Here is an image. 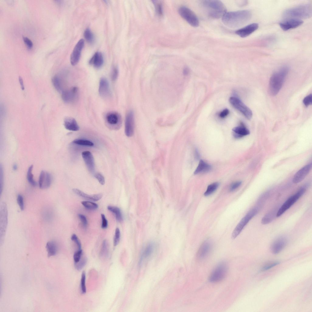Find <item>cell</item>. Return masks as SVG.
Returning <instances> with one entry per match:
<instances>
[{
	"label": "cell",
	"instance_id": "1",
	"mask_svg": "<svg viewBox=\"0 0 312 312\" xmlns=\"http://www.w3.org/2000/svg\"><path fill=\"white\" fill-rule=\"evenodd\" d=\"M252 14L247 10L226 12L222 17L223 23L231 28H236L247 23L251 19Z\"/></svg>",
	"mask_w": 312,
	"mask_h": 312
},
{
	"label": "cell",
	"instance_id": "2",
	"mask_svg": "<svg viewBox=\"0 0 312 312\" xmlns=\"http://www.w3.org/2000/svg\"><path fill=\"white\" fill-rule=\"evenodd\" d=\"M289 68L284 66L275 71L271 77L269 83L268 92L272 96L276 95L279 92L289 73Z\"/></svg>",
	"mask_w": 312,
	"mask_h": 312
},
{
	"label": "cell",
	"instance_id": "3",
	"mask_svg": "<svg viewBox=\"0 0 312 312\" xmlns=\"http://www.w3.org/2000/svg\"><path fill=\"white\" fill-rule=\"evenodd\" d=\"M201 5L207 15L213 18L222 17L226 12L225 5L219 0H203L201 1Z\"/></svg>",
	"mask_w": 312,
	"mask_h": 312
},
{
	"label": "cell",
	"instance_id": "4",
	"mask_svg": "<svg viewBox=\"0 0 312 312\" xmlns=\"http://www.w3.org/2000/svg\"><path fill=\"white\" fill-rule=\"evenodd\" d=\"M312 7L309 4H304L288 9L283 12V16L289 18L307 19L312 16Z\"/></svg>",
	"mask_w": 312,
	"mask_h": 312
},
{
	"label": "cell",
	"instance_id": "5",
	"mask_svg": "<svg viewBox=\"0 0 312 312\" xmlns=\"http://www.w3.org/2000/svg\"><path fill=\"white\" fill-rule=\"evenodd\" d=\"M308 186L307 184L302 186L294 195L289 198L278 208L276 214V217L282 215L287 210L293 205L305 192Z\"/></svg>",
	"mask_w": 312,
	"mask_h": 312
},
{
	"label": "cell",
	"instance_id": "6",
	"mask_svg": "<svg viewBox=\"0 0 312 312\" xmlns=\"http://www.w3.org/2000/svg\"><path fill=\"white\" fill-rule=\"evenodd\" d=\"M261 207L257 205L247 212L233 230L232 235V238L235 239L237 236L250 220L257 214Z\"/></svg>",
	"mask_w": 312,
	"mask_h": 312
},
{
	"label": "cell",
	"instance_id": "7",
	"mask_svg": "<svg viewBox=\"0 0 312 312\" xmlns=\"http://www.w3.org/2000/svg\"><path fill=\"white\" fill-rule=\"evenodd\" d=\"M178 12L181 16L190 25L194 27L199 25L197 17L191 9L185 6H181L178 9Z\"/></svg>",
	"mask_w": 312,
	"mask_h": 312
},
{
	"label": "cell",
	"instance_id": "8",
	"mask_svg": "<svg viewBox=\"0 0 312 312\" xmlns=\"http://www.w3.org/2000/svg\"><path fill=\"white\" fill-rule=\"evenodd\" d=\"M228 270L227 264L224 262H221L214 269L209 277L212 282H217L222 280L226 275Z\"/></svg>",
	"mask_w": 312,
	"mask_h": 312
},
{
	"label": "cell",
	"instance_id": "9",
	"mask_svg": "<svg viewBox=\"0 0 312 312\" xmlns=\"http://www.w3.org/2000/svg\"><path fill=\"white\" fill-rule=\"evenodd\" d=\"M229 102L236 109L240 112L248 119H251L253 116L252 111L239 98L232 97L230 98Z\"/></svg>",
	"mask_w": 312,
	"mask_h": 312
},
{
	"label": "cell",
	"instance_id": "10",
	"mask_svg": "<svg viewBox=\"0 0 312 312\" xmlns=\"http://www.w3.org/2000/svg\"><path fill=\"white\" fill-rule=\"evenodd\" d=\"M78 95V88L76 87H73L69 90L63 91L62 94V98L65 102L70 103L76 101Z\"/></svg>",
	"mask_w": 312,
	"mask_h": 312
},
{
	"label": "cell",
	"instance_id": "11",
	"mask_svg": "<svg viewBox=\"0 0 312 312\" xmlns=\"http://www.w3.org/2000/svg\"><path fill=\"white\" fill-rule=\"evenodd\" d=\"M84 45V41L83 39L80 40L76 45L70 56L72 65L75 66L78 63Z\"/></svg>",
	"mask_w": 312,
	"mask_h": 312
},
{
	"label": "cell",
	"instance_id": "12",
	"mask_svg": "<svg viewBox=\"0 0 312 312\" xmlns=\"http://www.w3.org/2000/svg\"><path fill=\"white\" fill-rule=\"evenodd\" d=\"M303 21L297 18H289L279 23L282 29L286 31L290 29L296 28L303 23Z\"/></svg>",
	"mask_w": 312,
	"mask_h": 312
},
{
	"label": "cell",
	"instance_id": "13",
	"mask_svg": "<svg viewBox=\"0 0 312 312\" xmlns=\"http://www.w3.org/2000/svg\"><path fill=\"white\" fill-rule=\"evenodd\" d=\"M134 123V113L132 111H130L126 116L125 122V132L128 137H130L133 134Z\"/></svg>",
	"mask_w": 312,
	"mask_h": 312
},
{
	"label": "cell",
	"instance_id": "14",
	"mask_svg": "<svg viewBox=\"0 0 312 312\" xmlns=\"http://www.w3.org/2000/svg\"><path fill=\"white\" fill-rule=\"evenodd\" d=\"M212 247L211 241L207 240L204 241L200 247L197 253V257L199 260L205 258L209 254Z\"/></svg>",
	"mask_w": 312,
	"mask_h": 312
},
{
	"label": "cell",
	"instance_id": "15",
	"mask_svg": "<svg viewBox=\"0 0 312 312\" xmlns=\"http://www.w3.org/2000/svg\"><path fill=\"white\" fill-rule=\"evenodd\" d=\"M259 25L258 23H252L237 30L235 33L241 37H245L256 31Z\"/></svg>",
	"mask_w": 312,
	"mask_h": 312
},
{
	"label": "cell",
	"instance_id": "16",
	"mask_svg": "<svg viewBox=\"0 0 312 312\" xmlns=\"http://www.w3.org/2000/svg\"><path fill=\"white\" fill-rule=\"evenodd\" d=\"M287 243L286 238L283 236L277 238L272 243L271 247L272 253L274 254L279 253L285 247Z\"/></svg>",
	"mask_w": 312,
	"mask_h": 312
},
{
	"label": "cell",
	"instance_id": "17",
	"mask_svg": "<svg viewBox=\"0 0 312 312\" xmlns=\"http://www.w3.org/2000/svg\"><path fill=\"white\" fill-rule=\"evenodd\" d=\"M312 167V164L307 165L299 170L294 175L293 182L297 183L302 181L309 173Z\"/></svg>",
	"mask_w": 312,
	"mask_h": 312
},
{
	"label": "cell",
	"instance_id": "18",
	"mask_svg": "<svg viewBox=\"0 0 312 312\" xmlns=\"http://www.w3.org/2000/svg\"><path fill=\"white\" fill-rule=\"evenodd\" d=\"M51 176L49 173L44 171H41L39 179L40 188L45 189L48 188L51 185Z\"/></svg>",
	"mask_w": 312,
	"mask_h": 312
},
{
	"label": "cell",
	"instance_id": "19",
	"mask_svg": "<svg viewBox=\"0 0 312 312\" xmlns=\"http://www.w3.org/2000/svg\"><path fill=\"white\" fill-rule=\"evenodd\" d=\"M82 158L89 171L93 172L95 169L94 159L91 153L88 151H85L82 153Z\"/></svg>",
	"mask_w": 312,
	"mask_h": 312
},
{
	"label": "cell",
	"instance_id": "20",
	"mask_svg": "<svg viewBox=\"0 0 312 312\" xmlns=\"http://www.w3.org/2000/svg\"><path fill=\"white\" fill-rule=\"evenodd\" d=\"M98 91L99 94L103 97L110 95V91L109 84L106 78L102 77L100 80Z\"/></svg>",
	"mask_w": 312,
	"mask_h": 312
},
{
	"label": "cell",
	"instance_id": "21",
	"mask_svg": "<svg viewBox=\"0 0 312 312\" xmlns=\"http://www.w3.org/2000/svg\"><path fill=\"white\" fill-rule=\"evenodd\" d=\"M73 191L79 196L91 201H98L101 199L103 196V194L101 193L89 195L77 189H73Z\"/></svg>",
	"mask_w": 312,
	"mask_h": 312
},
{
	"label": "cell",
	"instance_id": "22",
	"mask_svg": "<svg viewBox=\"0 0 312 312\" xmlns=\"http://www.w3.org/2000/svg\"><path fill=\"white\" fill-rule=\"evenodd\" d=\"M154 244L152 243L148 244L144 248L140 256L139 263L141 264L144 261L149 258L152 255L154 250Z\"/></svg>",
	"mask_w": 312,
	"mask_h": 312
},
{
	"label": "cell",
	"instance_id": "23",
	"mask_svg": "<svg viewBox=\"0 0 312 312\" xmlns=\"http://www.w3.org/2000/svg\"><path fill=\"white\" fill-rule=\"evenodd\" d=\"M106 122L111 125H115L120 123L121 120L120 115L118 113L111 112L107 113L105 116Z\"/></svg>",
	"mask_w": 312,
	"mask_h": 312
},
{
	"label": "cell",
	"instance_id": "24",
	"mask_svg": "<svg viewBox=\"0 0 312 312\" xmlns=\"http://www.w3.org/2000/svg\"><path fill=\"white\" fill-rule=\"evenodd\" d=\"M64 125L66 129L69 130L77 131L80 129L76 120L70 117H67L64 119Z\"/></svg>",
	"mask_w": 312,
	"mask_h": 312
},
{
	"label": "cell",
	"instance_id": "25",
	"mask_svg": "<svg viewBox=\"0 0 312 312\" xmlns=\"http://www.w3.org/2000/svg\"><path fill=\"white\" fill-rule=\"evenodd\" d=\"M234 136L236 138H239L249 135V130L241 123V125L234 128L232 129Z\"/></svg>",
	"mask_w": 312,
	"mask_h": 312
},
{
	"label": "cell",
	"instance_id": "26",
	"mask_svg": "<svg viewBox=\"0 0 312 312\" xmlns=\"http://www.w3.org/2000/svg\"><path fill=\"white\" fill-rule=\"evenodd\" d=\"M103 62V58L102 54L100 52H97L90 59L89 63L95 67L98 68L101 67Z\"/></svg>",
	"mask_w": 312,
	"mask_h": 312
},
{
	"label": "cell",
	"instance_id": "27",
	"mask_svg": "<svg viewBox=\"0 0 312 312\" xmlns=\"http://www.w3.org/2000/svg\"><path fill=\"white\" fill-rule=\"evenodd\" d=\"M211 169V166L202 160H200L194 173L197 174L205 173L210 171Z\"/></svg>",
	"mask_w": 312,
	"mask_h": 312
},
{
	"label": "cell",
	"instance_id": "28",
	"mask_svg": "<svg viewBox=\"0 0 312 312\" xmlns=\"http://www.w3.org/2000/svg\"><path fill=\"white\" fill-rule=\"evenodd\" d=\"M278 209L275 208L265 214L261 219V223L266 225L271 222L276 217Z\"/></svg>",
	"mask_w": 312,
	"mask_h": 312
},
{
	"label": "cell",
	"instance_id": "29",
	"mask_svg": "<svg viewBox=\"0 0 312 312\" xmlns=\"http://www.w3.org/2000/svg\"><path fill=\"white\" fill-rule=\"evenodd\" d=\"M46 248L48 253V256H54L56 254L57 246L56 243L53 241H49L46 244Z\"/></svg>",
	"mask_w": 312,
	"mask_h": 312
},
{
	"label": "cell",
	"instance_id": "30",
	"mask_svg": "<svg viewBox=\"0 0 312 312\" xmlns=\"http://www.w3.org/2000/svg\"><path fill=\"white\" fill-rule=\"evenodd\" d=\"M108 210L113 213L115 215L116 220L121 222L123 221V217L120 210L118 207L114 206H108Z\"/></svg>",
	"mask_w": 312,
	"mask_h": 312
},
{
	"label": "cell",
	"instance_id": "31",
	"mask_svg": "<svg viewBox=\"0 0 312 312\" xmlns=\"http://www.w3.org/2000/svg\"><path fill=\"white\" fill-rule=\"evenodd\" d=\"M219 185V184L218 182L214 183L208 185L207 190L204 193V195L207 196L212 194L217 189Z\"/></svg>",
	"mask_w": 312,
	"mask_h": 312
},
{
	"label": "cell",
	"instance_id": "32",
	"mask_svg": "<svg viewBox=\"0 0 312 312\" xmlns=\"http://www.w3.org/2000/svg\"><path fill=\"white\" fill-rule=\"evenodd\" d=\"M152 1L157 14L159 16H162L163 15V8L161 2L158 0H153Z\"/></svg>",
	"mask_w": 312,
	"mask_h": 312
},
{
	"label": "cell",
	"instance_id": "33",
	"mask_svg": "<svg viewBox=\"0 0 312 312\" xmlns=\"http://www.w3.org/2000/svg\"><path fill=\"white\" fill-rule=\"evenodd\" d=\"M33 166L30 165L28 168L27 174V179L28 182L32 186H35L37 185V183L34 179V176L32 173V170Z\"/></svg>",
	"mask_w": 312,
	"mask_h": 312
},
{
	"label": "cell",
	"instance_id": "34",
	"mask_svg": "<svg viewBox=\"0 0 312 312\" xmlns=\"http://www.w3.org/2000/svg\"><path fill=\"white\" fill-rule=\"evenodd\" d=\"M108 253V242L104 240L102 243L100 253V256L101 257H105L107 256Z\"/></svg>",
	"mask_w": 312,
	"mask_h": 312
},
{
	"label": "cell",
	"instance_id": "35",
	"mask_svg": "<svg viewBox=\"0 0 312 312\" xmlns=\"http://www.w3.org/2000/svg\"><path fill=\"white\" fill-rule=\"evenodd\" d=\"M52 83L55 88L58 91L62 89V83L60 78L58 76H55L52 80Z\"/></svg>",
	"mask_w": 312,
	"mask_h": 312
},
{
	"label": "cell",
	"instance_id": "36",
	"mask_svg": "<svg viewBox=\"0 0 312 312\" xmlns=\"http://www.w3.org/2000/svg\"><path fill=\"white\" fill-rule=\"evenodd\" d=\"M81 204L85 208L89 210H94L98 207L97 204L92 201H83L81 202Z\"/></svg>",
	"mask_w": 312,
	"mask_h": 312
},
{
	"label": "cell",
	"instance_id": "37",
	"mask_svg": "<svg viewBox=\"0 0 312 312\" xmlns=\"http://www.w3.org/2000/svg\"><path fill=\"white\" fill-rule=\"evenodd\" d=\"M84 36L86 40L89 43H92L94 40V35L89 28H87L84 33Z\"/></svg>",
	"mask_w": 312,
	"mask_h": 312
},
{
	"label": "cell",
	"instance_id": "38",
	"mask_svg": "<svg viewBox=\"0 0 312 312\" xmlns=\"http://www.w3.org/2000/svg\"><path fill=\"white\" fill-rule=\"evenodd\" d=\"M73 142L75 144L81 145H84L92 146L94 145V144L91 141L83 139H76L73 141Z\"/></svg>",
	"mask_w": 312,
	"mask_h": 312
},
{
	"label": "cell",
	"instance_id": "39",
	"mask_svg": "<svg viewBox=\"0 0 312 312\" xmlns=\"http://www.w3.org/2000/svg\"><path fill=\"white\" fill-rule=\"evenodd\" d=\"M87 262L86 257H83L77 263H75L76 268L78 271L81 270L86 265Z\"/></svg>",
	"mask_w": 312,
	"mask_h": 312
},
{
	"label": "cell",
	"instance_id": "40",
	"mask_svg": "<svg viewBox=\"0 0 312 312\" xmlns=\"http://www.w3.org/2000/svg\"><path fill=\"white\" fill-rule=\"evenodd\" d=\"M269 196V193L268 192H266L261 195L258 199L257 205L261 207Z\"/></svg>",
	"mask_w": 312,
	"mask_h": 312
},
{
	"label": "cell",
	"instance_id": "41",
	"mask_svg": "<svg viewBox=\"0 0 312 312\" xmlns=\"http://www.w3.org/2000/svg\"><path fill=\"white\" fill-rule=\"evenodd\" d=\"M86 273L84 271L82 272L80 282V286L82 293L84 294L86 292V288L85 284Z\"/></svg>",
	"mask_w": 312,
	"mask_h": 312
},
{
	"label": "cell",
	"instance_id": "42",
	"mask_svg": "<svg viewBox=\"0 0 312 312\" xmlns=\"http://www.w3.org/2000/svg\"><path fill=\"white\" fill-rule=\"evenodd\" d=\"M120 239V231L119 228H116L114 237L113 244L114 246H116L119 243Z\"/></svg>",
	"mask_w": 312,
	"mask_h": 312
},
{
	"label": "cell",
	"instance_id": "43",
	"mask_svg": "<svg viewBox=\"0 0 312 312\" xmlns=\"http://www.w3.org/2000/svg\"><path fill=\"white\" fill-rule=\"evenodd\" d=\"M303 102L304 105L307 107L312 104V95L311 94L306 96L303 99Z\"/></svg>",
	"mask_w": 312,
	"mask_h": 312
},
{
	"label": "cell",
	"instance_id": "44",
	"mask_svg": "<svg viewBox=\"0 0 312 312\" xmlns=\"http://www.w3.org/2000/svg\"><path fill=\"white\" fill-rule=\"evenodd\" d=\"M82 255V250L81 249L76 252L73 255V259L75 263H78L81 259Z\"/></svg>",
	"mask_w": 312,
	"mask_h": 312
},
{
	"label": "cell",
	"instance_id": "45",
	"mask_svg": "<svg viewBox=\"0 0 312 312\" xmlns=\"http://www.w3.org/2000/svg\"><path fill=\"white\" fill-rule=\"evenodd\" d=\"M17 201L20 209L22 211L24 209V204L22 196L20 194L18 195L17 198Z\"/></svg>",
	"mask_w": 312,
	"mask_h": 312
},
{
	"label": "cell",
	"instance_id": "46",
	"mask_svg": "<svg viewBox=\"0 0 312 312\" xmlns=\"http://www.w3.org/2000/svg\"><path fill=\"white\" fill-rule=\"evenodd\" d=\"M71 239L76 244L78 249H81V243L76 235L74 234H73L71 236Z\"/></svg>",
	"mask_w": 312,
	"mask_h": 312
},
{
	"label": "cell",
	"instance_id": "47",
	"mask_svg": "<svg viewBox=\"0 0 312 312\" xmlns=\"http://www.w3.org/2000/svg\"><path fill=\"white\" fill-rule=\"evenodd\" d=\"M242 182L240 181H237L232 183L229 186V190L233 191L237 189L241 185Z\"/></svg>",
	"mask_w": 312,
	"mask_h": 312
},
{
	"label": "cell",
	"instance_id": "48",
	"mask_svg": "<svg viewBox=\"0 0 312 312\" xmlns=\"http://www.w3.org/2000/svg\"><path fill=\"white\" fill-rule=\"evenodd\" d=\"M118 70L116 67H114L112 69L111 73V79L113 81H115L117 78L118 75Z\"/></svg>",
	"mask_w": 312,
	"mask_h": 312
},
{
	"label": "cell",
	"instance_id": "49",
	"mask_svg": "<svg viewBox=\"0 0 312 312\" xmlns=\"http://www.w3.org/2000/svg\"><path fill=\"white\" fill-rule=\"evenodd\" d=\"M94 176L97 179L100 184L103 185L105 183V179L104 177L100 173L95 174Z\"/></svg>",
	"mask_w": 312,
	"mask_h": 312
},
{
	"label": "cell",
	"instance_id": "50",
	"mask_svg": "<svg viewBox=\"0 0 312 312\" xmlns=\"http://www.w3.org/2000/svg\"><path fill=\"white\" fill-rule=\"evenodd\" d=\"M23 40L28 49H31L32 48L33 46V43L29 39L26 37H23Z\"/></svg>",
	"mask_w": 312,
	"mask_h": 312
},
{
	"label": "cell",
	"instance_id": "51",
	"mask_svg": "<svg viewBox=\"0 0 312 312\" xmlns=\"http://www.w3.org/2000/svg\"><path fill=\"white\" fill-rule=\"evenodd\" d=\"M78 216L84 227H86L87 224V221L86 217L83 214H79Z\"/></svg>",
	"mask_w": 312,
	"mask_h": 312
},
{
	"label": "cell",
	"instance_id": "52",
	"mask_svg": "<svg viewBox=\"0 0 312 312\" xmlns=\"http://www.w3.org/2000/svg\"><path fill=\"white\" fill-rule=\"evenodd\" d=\"M101 215L102 220L101 228L103 229H106L108 226L107 220L104 214H101Z\"/></svg>",
	"mask_w": 312,
	"mask_h": 312
},
{
	"label": "cell",
	"instance_id": "53",
	"mask_svg": "<svg viewBox=\"0 0 312 312\" xmlns=\"http://www.w3.org/2000/svg\"><path fill=\"white\" fill-rule=\"evenodd\" d=\"M279 263L278 262H275L272 263L268 264L264 266L262 269V270L263 271L267 270H268L276 266Z\"/></svg>",
	"mask_w": 312,
	"mask_h": 312
},
{
	"label": "cell",
	"instance_id": "54",
	"mask_svg": "<svg viewBox=\"0 0 312 312\" xmlns=\"http://www.w3.org/2000/svg\"><path fill=\"white\" fill-rule=\"evenodd\" d=\"M229 109L225 108L219 114V116L221 118H224L229 114Z\"/></svg>",
	"mask_w": 312,
	"mask_h": 312
},
{
	"label": "cell",
	"instance_id": "55",
	"mask_svg": "<svg viewBox=\"0 0 312 312\" xmlns=\"http://www.w3.org/2000/svg\"><path fill=\"white\" fill-rule=\"evenodd\" d=\"M19 80L21 89L23 90H24V87L23 82V80L22 78L20 76L19 77Z\"/></svg>",
	"mask_w": 312,
	"mask_h": 312
},
{
	"label": "cell",
	"instance_id": "56",
	"mask_svg": "<svg viewBox=\"0 0 312 312\" xmlns=\"http://www.w3.org/2000/svg\"><path fill=\"white\" fill-rule=\"evenodd\" d=\"M190 70L189 68L187 67H185L183 69V73L185 75H188L189 73Z\"/></svg>",
	"mask_w": 312,
	"mask_h": 312
},
{
	"label": "cell",
	"instance_id": "57",
	"mask_svg": "<svg viewBox=\"0 0 312 312\" xmlns=\"http://www.w3.org/2000/svg\"><path fill=\"white\" fill-rule=\"evenodd\" d=\"M195 156L196 157V158L197 159H198L199 158V154L197 149H196L195 151Z\"/></svg>",
	"mask_w": 312,
	"mask_h": 312
},
{
	"label": "cell",
	"instance_id": "58",
	"mask_svg": "<svg viewBox=\"0 0 312 312\" xmlns=\"http://www.w3.org/2000/svg\"><path fill=\"white\" fill-rule=\"evenodd\" d=\"M17 168V165L16 164H14L13 166V169L15 171L16 170Z\"/></svg>",
	"mask_w": 312,
	"mask_h": 312
}]
</instances>
